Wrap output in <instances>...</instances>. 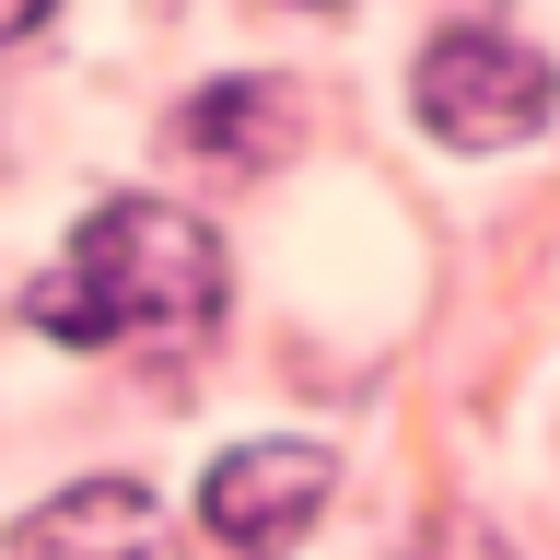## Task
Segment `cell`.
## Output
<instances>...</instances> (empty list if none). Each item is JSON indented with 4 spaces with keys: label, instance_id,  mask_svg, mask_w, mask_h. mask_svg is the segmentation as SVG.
<instances>
[{
    "label": "cell",
    "instance_id": "obj_4",
    "mask_svg": "<svg viewBox=\"0 0 560 560\" xmlns=\"http://www.w3.org/2000/svg\"><path fill=\"white\" fill-rule=\"evenodd\" d=\"M12 560H187V537L140 479H70L12 525Z\"/></svg>",
    "mask_w": 560,
    "mask_h": 560
},
{
    "label": "cell",
    "instance_id": "obj_7",
    "mask_svg": "<svg viewBox=\"0 0 560 560\" xmlns=\"http://www.w3.org/2000/svg\"><path fill=\"white\" fill-rule=\"evenodd\" d=\"M304 12H339V0H304Z\"/></svg>",
    "mask_w": 560,
    "mask_h": 560
},
{
    "label": "cell",
    "instance_id": "obj_6",
    "mask_svg": "<svg viewBox=\"0 0 560 560\" xmlns=\"http://www.w3.org/2000/svg\"><path fill=\"white\" fill-rule=\"evenodd\" d=\"M47 24V0H0V47H12V35H35Z\"/></svg>",
    "mask_w": 560,
    "mask_h": 560
},
{
    "label": "cell",
    "instance_id": "obj_2",
    "mask_svg": "<svg viewBox=\"0 0 560 560\" xmlns=\"http://www.w3.org/2000/svg\"><path fill=\"white\" fill-rule=\"evenodd\" d=\"M409 94H420V129H432V140H455V152H502V140L549 129L560 82H549V59L514 47L502 24H444L432 47H420Z\"/></svg>",
    "mask_w": 560,
    "mask_h": 560
},
{
    "label": "cell",
    "instance_id": "obj_5",
    "mask_svg": "<svg viewBox=\"0 0 560 560\" xmlns=\"http://www.w3.org/2000/svg\"><path fill=\"white\" fill-rule=\"evenodd\" d=\"M187 152L222 175H257L292 152V105H280V82H210L199 105H187Z\"/></svg>",
    "mask_w": 560,
    "mask_h": 560
},
{
    "label": "cell",
    "instance_id": "obj_3",
    "mask_svg": "<svg viewBox=\"0 0 560 560\" xmlns=\"http://www.w3.org/2000/svg\"><path fill=\"white\" fill-rule=\"evenodd\" d=\"M327 514V455L315 444H234L199 479V525L222 549H292Z\"/></svg>",
    "mask_w": 560,
    "mask_h": 560
},
{
    "label": "cell",
    "instance_id": "obj_1",
    "mask_svg": "<svg viewBox=\"0 0 560 560\" xmlns=\"http://www.w3.org/2000/svg\"><path fill=\"white\" fill-rule=\"evenodd\" d=\"M222 315V245L175 199H105L70 234V269L35 280V327L70 350H175Z\"/></svg>",
    "mask_w": 560,
    "mask_h": 560
}]
</instances>
